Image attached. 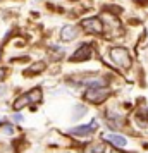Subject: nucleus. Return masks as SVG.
<instances>
[{
  "label": "nucleus",
  "mask_w": 148,
  "mask_h": 153,
  "mask_svg": "<svg viewBox=\"0 0 148 153\" xmlns=\"http://www.w3.org/2000/svg\"><path fill=\"white\" fill-rule=\"evenodd\" d=\"M109 55H110V60L120 69H129L131 67V57H129V52L126 48L114 47V48L109 50Z\"/></svg>",
  "instance_id": "f257e3e1"
},
{
  "label": "nucleus",
  "mask_w": 148,
  "mask_h": 153,
  "mask_svg": "<svg viewBox=\"0 0 148 153\" xmlns=\"http://www.w3.org/2000/svg\"><path fill=\"white\" fill-rule=\"evenodd\" d=\"M42 100V90L40 88H33L28 93H24L14 102V110H21L22 107H29V105H35L36 102Z\"/></svg>",
  "instance_id": "f03ea898"
},
{
  "label": "nucleus",
  "mask_w": 148,
  "mask_h": 153,
  "mask_svg": "<svg viewBox=\"0 0 148 153\" xmlns=\"http://www.w3.org/2000/svg\"><path fill=\"white\" fill-rule=\"evenodd\" d=\"M109 88L107 86H90L85 91V98L91 103H102L107 97H109Z\"/></svg>",
  "instance_id": "7ed1b4c3"
},
{
  "label": "nucleus",
  "mask_w": 148,
  "mask_h": 153,
  "mask_svg": "<svg viewBox=\"0 0 148 153\" xmlns=\"http://www.w3.org/2000/svg\"><path fill=\"white\" fill-rule=\"evenodd\" d=\"M97 129H98V122L91 120L88 126H78V127L69 129V134L71 136H78V138H86V136H91Z\"/></svg>",
  "instance_id": "20e7f679"
},
{
  "label": "nucleus",
  "mask_w": 148,
  "mask_h": 153,
  "mask_svg": "<svg viewBox=\"0 0 148 153\" xmlns=\"http://www.w3.org/2000/svg\"><path fill=\"white\" fill-rule=\"evenodd\" d=\"M81 26H83L88 33H91V35H100V33H103V24L100 21V17H88V19H83V21H81Z\"/></svg>",
  "instance_id": "39448f33"
},
{
  "label": "nucleus",
  "mask_w": 148,
  "mask_h": 153,
  "mask_svg": "<svg viewBox=\"0 0 148 153\" xmlns=\"http://www.w3.org/2000/svg\"><path fill=\"white\" fill-rule=\"evenodd\" d=\"M103 139L107 143H110L112 146H115V148H124L127 145V139L124 136H120V134H115V132H107Z\"/></svg>",
  "instance_id": "423d86ee"
},
{
  "label": "nucleus",
  "mask_w": 148,
  "mask_h": 153,
  "mask_svg": "<svg viewBox=\"0 0 148 153\" xmlns=\"http://www.w3.org/2000/svg\"><path fill=\"white\" fill-rule=\"evenodd\" d=\"M93 53V50L90 45H83L81 48H78L76 52H74V55L71 57V60L72 62H78V60H86V59H90Z\"/></svg>",
  "instance_id": "0eeeda50"
},
{
  "label": "nucleus",
  "mask_w": 148,
  "mask_h": 153,
  "mask_svg": "<svg viewBox=\"0 0 148 153\" xmlns=\"http://www.w3.org/2000/svg\"><path fill=\"white\" fill-rule=\"evenodd\" d=\"M78 28H74V26H64L60 31V38H62V42H72L78 36Z\"/></svg>",
  "instance_id": "6e6552de"
},
{
  "label": "nucleus",
  "mask_w": 148,
  "mask_h": 153,
  "mask_svg": "<svg viewBox=\"0 0 148 153\" xmlns=\"http://www.w3.org/2000/svg\"><path fill=\"white\" fill-rule=\"evenodd\" d=\"M105 143L103 141H91L85 148V153H105Z\"/></svg>",
  "instance_id": "1a4fd4ad"
},
{
  "label": "nucleus",
  "mask_w": 148,
  "mask_h": 153,
  "mask_svg": "<svg viewBox=\"0 0 148 153\" xmlns=\"http://www.w3.org/2000/svg\"><path fill=\"white\" fill-rule=\"evenodd\" d=\"M45 69V64L43 62H38V64H35V65H31V74H36V72H42V71Z\"/></svg>",
  "instance_id": "9d476101"
},
{
  "label": "nucleus",
  "mask_w": 148,
  "mask_h": 153,
  "mask_svg": "<svg viewBox=\"0 0 148 153\" xmlns=\"http://www.w3.org/2000/svg\"><path fill=\"white\" fill-rule=\"evenodd\" d=\"M5 74H7V72H5V69H0V83L4 81V77H5Z\"/></svg>",
  "instance_id": "9b49d317"
},
{
  "label": "nucleus",
  "mask_w": 148,
  "mask_h": 153,
  "mask_svg": "<svg viewBox=\"0 0 148 153\" xmlns=\"http://www.w3.org/2000/svg\"><path fill=\"white\" fill-rule=\"evenodd\" d=\"M5 86H0V98H4V95H5Z\"/></svg>",
  "instance_id": "f8f14e48"
},
{
  "label": "nucleus",
  "mask_w": 148,
  "mask_h": 153,
  "mask_svg": "<svg viewBox=\"0 0 148 153\" xmlns=\"http://www.w3.org/2000/svg\"><path fill=\"white\" fill-rule=\"evenodd\" d=\"M112 153H122V152H112Z\"/></svg>",
  "instance_id": "ddd939ff"
}]
</instances>
